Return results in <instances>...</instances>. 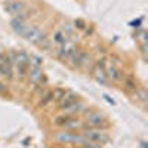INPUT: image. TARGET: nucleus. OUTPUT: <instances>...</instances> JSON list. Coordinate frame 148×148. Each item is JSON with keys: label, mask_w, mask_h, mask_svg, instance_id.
<instances>
[{"label": "nucleus", "mask_w": 148, "mask_h": 148, "mask_svg": "<svg viewBox=\"0 0 148 148\" xmlns=\"http://www.w3.org/2000/svg\"><path fill=\"white\" fill-rule=\"evenodd\" d=\"M55 139L61 144H80L83 141L82 133H76L73 130H62L55 135Z\"/></svg>", "instance_id": "4"}, {"label": "nucleus", "mask_w": 148, "mask_h": 148, "mask_svg": "<svg viewBox=\"0 0 148 148\" xmlns=\"http://www.w3.org/2000/svg\"><path fill=\"white\" fill-rule=\"evenodd\" d=\"M10 27H12V30H14L16 34H19V36H24V34H25V31H27V28H28L25 21L19 19V18H14V19H12L10 21Z\"/></svg>", "instance_id": "12"}, {"label": "nucleus", "mask_w": 148, "mask_h": 148, "mask_svg": "<svg viewBox=\"0 0 148 148\" xmlns=\"http://www.w3.org/2000/svg\"><path fill=\"white\" fill-rule=\"evenodd\" d=\"M58 102H59L61 110H67V108H70L73 104L79 102V96H77L76 93H74V92H71V90H65L64 96L61 98V99H59Z\"/></svg>", "instance_id": "10"}, {"label": "nucleus", "mask_w": 148, "mask_h": 148, "mask_svg": "<svg viewBox=\"0 0 148 148\" xmlns=\"http://www.w3.org/2000/svg\"><path fill=\"white\" fill-rule=\"evenodd\" d=\"M53 101V96H52V90H46L43 95H42V98H40V105L42 107H45V105H47L49 102H52Z\"/></svg>", "instance_id": "17"}, {"label": "nucleus", "mask_w": 148, "mask_h": 148, "mask_svg": "<svg viewBox=\"0 0 148 148\" xmlns=\"http://www.w3.org/2000/svg\"><path fill=\"white\" fill-rule=\"evenodd\" d=\"M136 93L139 95V99H141L142 102H145V101H147V93H145V90H139V89H138V90H136Z\"/></svg>", "instance_id": "22"}, {"label": "nucleus", "mask_w": 148, "mask_h": 148, "mask_svg": "<svg viewBox=\"0 0 148 148\" xmlns=\"http://www.w3.org/2000/svg\"><path fill=\"white\" fill-rule=\"evenodd\" d=\"M53 42H55L56 45H59V46H62V45H65V43L68 42V37L59 30V31H56V33L53 34Z\"/></svg>", "instance_id": "15"}, {"label": "nucleus", "mask_w": 148, "mask_h": 148, "mask_svg": "<svg viewBox=\"0 0 148 148\" xmlns=\"http://www.w3.org/2000/svg\"><path fill=\"white\" fill-rule=\"evenodd\" d=\"M9 59L12 65L16 68V73L18 76L24 77L28 74V70H30V56L24 52H18V53H10L9 55Z\"/></svg>", "instance_id": "2"}, {"label": "nucleus", "mask_w": 148, "mask_h": 148, "mask_svg": "<svg viewBox=\"0 0 148 148\" xmlns=\"http://www.w3.org/2000/svg\"><path fill=\"white\" fill-rule=\"evenodd\" d=\"M25 40H28L30 43H34L37 46H40L42 49H49L51 47V39L46 36L45 31H42L40 28H37V27H30L27 28L25 34L22 36Z\"/></svg>", "instance_id": "1"}, {"label": "nucleus", "mask_w": 148, "mask_h": 148, "mask_svg": "<svg viewBox=\"0 0 148 148\" xmlns=\"http://www.w3.org/2000/svg\"><path fill=\"white\" fill-rule=\"evenodd\" d=\"M83 108H84V105H83V104H80V102H76V104H73L70 108L64 110V113H65V114H70V116H73V114H76V113H80V111H83Z\"/></svg>", "instance_id": "16"}, {"label": "nucleus", "mask_w": 148, "mask_h": 148, "mask_svg": "<svg viewBox=\"0 0 148 148\" xmlns=\"http://www.w3.org/2000/svg\"><path fill=\"white\" fill-rule=\"evenodd\" d=\"M99 64L102 65L104 71H105V76L108 80H113V82H119L121 79V71L113 65V64H105V61H99Z\"/></svg>", "instance_id": "7"}, {"label": "nucleus", "mask_w": 148, "mask_h": 148, "mask_svg": "<svg viewBox=\"0 0 148 148\" xmlns=\"http://www.w3.org/2000/svg\"><path fill=\"white\" fill-rule=\"evenodd\" d=\"M3 2H10V0H3Z\"/></svg>", "instance_id": "24"}, {"label": "nucleus", "mask_w": 148, "mask_h": 148, "mask_svg": "<svg viewBox=\"0 0 148 148\" xmlns=\"http://www.w3.org/2000/svg\"><path fill=\"white\" fill-rule=\"evenodd\" d=\"M74 51H76V46H74V43H71V42L68 40L65 45L59 46V51H58V58H59V59H62V61L70 59V56L73 55V52H74Z\"/></svg>", "instance_id": "11"}, {"label": "nucleus", "mask_w": 148, "mask_h": 148, "mask_svg": "<svg viewBox=\"0 0 148 148\" xmlns=\"http://www.w3.org/2000/svg\"><path fill=\"white\" fill-rule=\"evenodd\" d=\"M82 136L86 141H90V142L99 144V145H102L108 141V135L102 129H96V127H86L82 133Z\"/></svg>", "instance_id": "3"}, {"label": "nucleus", "mask_w": 148, "mask_h": 148, "mask_svg": "<svg viewBox=\"0 0 148 148\" xmlns=\"http://www.w3.org/2000/svg\"><path fill=\"white\" fill-rule=\"evenodd\" d=\"M93 77H95V80L99 83V84H102V86H105L107 83H108V79H107V76H105V71H104V68H102V65L98 62L95 67H93Z\"/></svg>", "instance_id": "13"}, {"label": "nucleus", "mask_w": 148, "mask_h": 148, "mask_svg": "<svg viewBox=\"0 0 148 148\" xmlns=\"http://www.w3.org/2000/svg\"><path fill=\"white\" fill-rule=\"evenodd\" d=\"M86 120H88L89 127H96V129H104L108 126L107 117L98 111H90V113L86 114Z\"/></svg>", "instance_id": "5"}, {"label": "nucleus", "mask_w": 148, "mask_h": 148, "mask_svg": "<svg viewBox=\"0 0 148 148\" xmlns=\"http://www.w3.org/2000/svg\"><path fill=\"white\" fill-rule=\"evenodd\" d=\"M82 147L83 148H102L99 144H95V142H90V141H86V139H83L82 142Z\"/></svg>", "instance_id": "21"}, {"label": "nucleus", "mask_w": 148, "mask_h": 148, "mask_svg": "<svg viewBox=\"0 0 148 148\" xmlns=\"http://www.w3.org/2000/svg\"><path fill=\"white\" fill-rule=\"evenodd\" d=\"M28 79L33 84H40L43 80V71L40 67H34L28 70Z\"/></svg>", "instance_id": "14"}, {"label": "nucleus", "mask_w": 148, "mask_h": 148, "mask_svg": "<svg viewBox=\"0 0 148 148\" xmlns=\"http://www.w3.org/2000/svg\"><path fill=\"white\" fill-rule=\"evenodd\" d=\"M70 61H71V64L74 67H83L88 64V61H89V55L86 53L84 51H74L73 55L70 56Z\"/></svg>", "instance_id": "9"}, {"label": "nucleus", "mask_w": 148, "mask_h": 148, "mask_svg": "<svg viewBox=\"0 0 148 148\" xmlns=\"http://www.w3.org/2000/svg\"><path fill=\"white\" fill-rule=\"evenodd\" d=\"M64 93H65V90H64V89H59V88H56V89L52 90V96H53L55 101H59L61 98L64 96Z\"/></svg>", "instance_id": "20"}, {"label": "nucleus", "mask_w": 148, "mask_h": 148, "mask_svg": "<svg viewBox=\"0 0 148 148\" xmlns=\"http://www.w3.org/2000/svg\"><path fill=\"white\" fill-rule=\"evenodd\" d=\"M125 88H126L127 90H132V92H136V90H138L136 82H135L132 77H126V79H125Z\"/></svg>", "instance_id": "18"}, {"label": "nucleus", "mask_w": 148, "mask_h": 148, "mask_svg": "<svg viewBox=\"0 0 148 148\" xmlns=\"http://www.w3.org/2000/svg\"><path fill=\"white\" fill-rule=\"evenodd\" d=\"M104 98H105V101H108L110 104H113V105H114V101H111V99H110V96H108V95H104Z\"/></svg>", "instance_id": "23"}, {"label": "nucleus", "mask_w": 148, "mask_h": 148, "mask_svg": "<svg viewBox=\"0 0 148 148\" xmlns=\"http://www.w3.org/2000/svg\"><path fill=\"white\" fill-rule=\"evenodd\" d=\"M73 116H70V114H64V116H58L56 119H55V125L56 126H59V127H64L65 125H67V121L71 119Z\"/></svg>", "instance_id": "19"}, {"label": "nucleus", "mask_w": 148, "mask_h": 148, "mask_svg": "<svg viewBox=\"0 0 148 148\" xmlns=\"http://www.w3.org/2000/svg\"><path fill=\"white\" fill-rule=\"evenodd\" d=\"M5 10L9 15H14L16 18V16H19L22 14V12H25L27 8H25V3L21 2V0H10V2H6Z\"/></svg>", "instance_id": "6"}, {"label": "nucleus", "mask_w": 148, "mask_h": 148, "mask_svg": "<svg viewBox=\"0 0 148 148\" xmlns=\"http://www.w3.org/2000/svg\"><path fill=\"white\" fill-rule=\"evenodd\" d=\"M12 73H14V65H12L9 56L5 53H0V74L3 77L12 79Z\"/></svg>", "instance_id": "8"}]
</instances>
